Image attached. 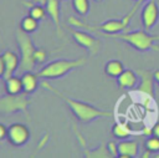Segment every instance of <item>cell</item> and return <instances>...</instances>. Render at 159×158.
Instances as JSON below:
<instances>
[{
  "label": "cell",
  "instance_id": "32",
  "mask_svg": "<svg viewBox=\"0 0 159 158\" xmlns=\"http://www.w3.org/2000/svg\"><path fill=\"white\" fill-rule=\"evenodd\" d=\"M134 1H138V0H134Z\"/></svg>",
  "mask_w": 159,
  "mask_h": 158
},
{
  "label": "cell",
  "instance_id": "12",
  "mask_svg": "<svg viewBox=\"0 0 159 158\" xmlns=\"http://www.w3.org/2000/svg\"><path fill=\"white\" fill-rule=\"evenodd\" d=\"M2 57H4V63H5V72H4V80L11 77L14 75V72L19 68L20 66V61H19V56L14 52V51H5L2 53Z\"/></svg>",
  "mask_w": 159,
  "mask_h": 158
},
{
  "label": "cell",
  "instance_id": "4",
  "mask_svg": "<svg viewBox=\"0 0 159 158\" xmlns=\"http://www.w3.org/2000/svg\"><path fill=\"white\" fill-rule=\"evenodd\" d=\"M16 40H17V45L20 49V66H19V68L24 72L32 71L36 66L35 56H34L36 47L34 46L30 35L27 32L22 31L21 29H19L16 32Z\"/></svg>",
  "mask_w": 159,
  "mask_h": 158
},
{
  "label": "cell",
  "instance_id": "15",
  "mask_svg": "<svg viewBox=\"0 0 159 158\" xmlns=\"http://www.w3.org/2000/svg\"><path fill=\"white\" fill-rule=\"evenodd\" d=\"M37 78H39L37 75H34L31 71H26V72L21 76L24 92H26V93H32V92L37 88V85H39Z\"/></svg>",
  "mask_w": 159,
  "mask_h": 158
},
{
  "label": "cell",
  "instance_id": "20",
  "mask_svg": "<svg viewBox=\"0 0 159 158\" xmlns=\"http://www.w3.org/2000/svg\"><path fill=\"white\" fill-rule=\"evenodd\" d=\"M47 11H46V7L45 5H40V4H30V11H29V15H31L32 17H35L36 20H42L45 19Z\"/></svg>",
  "mask_w": 159,
  "mask_h": 158
},
{
  "label": "cell",
  "instance_id": "14",
  "mask_svg": "<svg viewBox=\"0 0 159 158\" xmlns=\"http://www.w3.org/2000/svg\"><path fill=\"white\" fill-rule=\"evenodd\" d=\"M112 133L118 139H125V138H129L130 136L135 134V132L130 128V126L128 123H124V122L114 123L112 127Z\"/></svg>",
  "mask_w": 159,
  "mask_h": 158
},
{
  "label": "cell",
  "instance_id": "21",
  "mask_svg": "<svg viewBox=\"0 0 159 158\" xmlns=\"http://www.w3.org/2000/svg\"><path fill=\"white\" fill-rule=\"evenodd\" d=\"M144 149L149 151L150 153H159V137L157 136H148V138L143 143Z\"/></svg>",
  "mask_w": 159,
  "mask_h": 158
},
{
  "label": "cell",
  "instance_id": "3",
  "mask_svg": "<svg viewBox=\"0 0 159 158\" xmlns=\"http://www.w3.org/2000/svg\"><path fill=\"white\" fill-rule=\"evenodd\" d=\"M86 63V58L81 57L77 60H66V58H60V60H55L47 65H45L37 73V76L40 78H57L61 77L63 75H66L67 72L83 66Z\"/></svg>",
  "mask_w": 159,
  "mask_h": 158
},
{
  "label": "cell",
  "instance_id": "22",
  "mask_svg": "<svg viewBox=\"0 0 159 158\" xmlns=\"http://www.w3.org/2000/svg\"><path fill=\"white\" fill-rule=\"evenodd\" d=\"M73 9L77 14L84 16L89 11V0H72Z\"/></svg>",
  "mask_w": 159,
  "mask_h": 158
},
{
  "label": "cell",
  "instance_id": "2",
  "mask_svg": "<svg viewBox=\"0 0 159 158\" xmlns=\"http://www.w3.org/2000/svg\"><path fill=\"white\" fill-rule=\"evenodd\" d=\"M107 37L118 39L132 46L134 50L139 52L147 51H159V35H152L147 30H134V31H122L117 34H102Z\"/></svg>",
  "mask_w": 159,
  "mask_h": 158
},
{
  "label": "cell",
  "instance_id": "16",
  "mask_svg": "<svg viewBox=\"0 0 159 158\" xmlns=\"http://www.w3.org/2000/svg\"><path fill=\"white\" fill-rule=\"evenodd\" d=\"M124 70H125L124 68V65L119 60H109L106 63V66H104L106 75L109 76V77H113V78H117Z\"/></svg>",
  "mask_w": 159,
  "mask_h": 158
},
{
  "label": "cell",
  "instance_id": "25",
  "mask_svg": "<svg viewBox=\"0 0 159 158\" xmlns=\"http://www.w3.org/2000/svg\"><path fill=\"white\" fill-rule=\"evenodd\" d=\"M48 139H50V136L46 133V134H43V137L40 139V142H39V146H37V149H41V148H43L45 146H46V143L48 142Z\"/></svg>",
  "mask_w": 159,
  "mask_h": 158
},
{
  "label": "cell",
  "instance_id": "5",
  "mask_svg": "<svg viewBox=\"0 0 159 158\" xmlns=\"http://www.w3.org/2000/svg\"><path fill=\"white\" fill-rule=\"evenodd\" d=\"M30 105L29 93H7L4 97H0V113L10 114L15 112H22L27 114V108Z\"/></svg>",
  "mask_w": 159,
  "mask_h": 158
},
{
  "label": "cell",
  "instance_id": "23",
  "mask_svg": "<svg viewBox=\"0 0 159 158\" xmlns=\"http://www.w3.org/2000/svg\"><path fill=\"white\" fill-rule=\"evenodd\" d=\"M34 56H35V62H36V65H37V63H43V62L46 61V58H47V52H46L45 49H36Z\"/></svg>",
  "mask_w": 159,
  "mask_h": 158
},
{
  "label": "cell",
  "instance_id": "31",
  "mask_svg": "<svg viewBox=\"0 0 159 158\" xmlns=\"http://www.w3.org/2000/svg\"><path fill=\"white\" fill-rule=\"evenodd\" d=\"M94 1H97V2H99V1H102V0H94Z\"/></svg>",
  "mask_w": 159,
  "mask_h": 158
},
{
  "label": "cell",
  "instance_id": "26",
  "mask_svg": "<svg viewBox=\"0 0 159 158\" xmlns=\"http://www.w3.org/2000/svg\"><path fill=\"white\" fill-rule=\"evenodd\" d=\"M6 136H7V128L2 123H0V141L6 138Z\"/></svg>",
  "mask_w": 159,
  "mask_h": 158
},
{
  "label": "cell",
  "instance_id": "28",
  "mask_svg": "<svg viewBox=\"0 0 159 158\" xmlns=\"http://www.w3.org/2000/svg\"><path fill=\"white\" fill-rule=\"evenodd\" d=\"M152 134L159 137V122H157V123L152 127Z\"/></svg>",
  "mask_w": 159,
  "mask_h": 158
},
{
  "label": "cell",
  "instance_id": "18",
  "mask_svg": "<svg viewBox=\"0 0 159 158\" xmlns=\"http://www.w3.org/2000/svg\"><path fill=\"white\" fill-rule=\"evenodd\" d=\"M84 156L87 158H109L112 157L107 144H101L96 149H84Z\"/></svg>",
  "mask_w": 159,
  "mask_h": 158
},
{
  "label": "cell",
  "instance_id": "1",
  "mask_svg": "<svg viewBox=\"0 0 159 158\" xmlns=\"http://www.w3.org/2000/svg\"><path fill=\"white\" fill-rule=\"evenodd\" d=\"M42 86L48 90L50 92L55 93L58 98L63 100V102L71 108L72 113L75 114V117L82 122V123H89L97 118H102V117H111L112 113L109 111H106V109H101L98 107H94L89 103H86V102H82V101H78V100H73V98H70L67 96H65L62 92H60L57 88H55L52 85H50L48 82H42Z\"/></svg>",
  "mask_w": 159,
  "mask_h": 158
},
{
  "label": "cell",
  "instance_id": "30",
  "mask_svg": "<svg viewBox=\"0 0 159 158\" xmlns=\"http://www.w3.org/2000/svg\"><path fill=\"white\" fill-rule=\"evenodd\" d=\"M154 78H155V82L159 83V70H155L154 71Z\"/></svg>",
  "mask_w": 159,
  "mask_h": 158
},
{
  "label": "cell",
  "instance_id": "6",
  "mask_svg": "<svg viewBox=\"0 0 159 158\" xmlns=\"http://www.w3.org/2000/svg\"><path fill=\"white\" fill-rule=\"evenodd\" d=\"M140 20L143 29L149 31L153 29L159 20V6L155 0H148L140 11Z\"/></svg>",
  "mask_w": 159,
  "mask_h": 158
},
{
  "label": "cell",
  "instance_id": "10",
  "mask_svg": "<svg viewBox=\"0 0 159 158\" xmlns=\"http://www.w3.org/2000/svg\"><path fill=\"white\" fill-rule=\"evenodd\" d=\"M119 158H134L139 153V142L137 139H120L118 142Z\"/></svg>",
  "mask_w": 159,
  "mask_h": 158
},
{
  "label": "cell",
  "instance_id": "8",
  "mask_svg": "<svg viewBox=\"0 0 159 158\" xmlns=\"http://www.w3.org/2000/svg\"><path fill=\"white\" fill-rule=\"evenodd\" d=\"M6 138L12 146H22L30 138V129L22 123H12L7 127Z\"/></svg>",
  "mask_w": 159,
  "mask_h": 158
},
{
  "label": "cell",
  "instance_id": "19",
  "mask_svg": "<svg viewBox=\"0 0 159 158\" xmlns=\"http://www.w3.org/2000/svg\"><path fill=\"white\" fill-rule=\"evenodd\" d=\"M39 27V20H36L35 17H32L31 15L24 16L20 21V29L27 34L34 32L36 29Z\"/></svg>",
  "mask_w": 159,
  "mask_h": 158
},
{
  "label": "cell",
  "instance_id": "13",
  "mask_svg": "<svg viewBox=\"0 0 159 158\" xmlns=\"http://www.w3.org/2000/svg\"><path fill=\"white\" fill-rule=\"evenodd\" d=\"M45 7L47 11V15H50V17L52 19V21L56 26L58 36L63 37V32H62L61 25H60V0H47Z\"/></svg>",
  "mask_w": 159,
  "mask_h": 158
},
{
  "label": "cell",
  "instance_id": "9",
  "mask_svg": "<svg viewBox=\"0 0 159 158\" xmlns=\"http://www.w3.org/2000/svg\"><path fill=\"white\" fill-rule=\"evenodd\" d=\"M137 73L140 77V81L137 86V91L142 95H149L154 97V71L150 70H138Z\"/></svg>",
  "mask_w": 159,
  "mask_h": 158
},
{
  "label": "cell",
  "instance_id": "27",
  "mask_svg": "<svg viewBox=\"0 0 159 158\" xmlns=\"http://www.w3.org/2000/svg\"><path fill=\"white\" fill-rule=\"evenodd\" d=\"M4 72H5L4 57H2V55H0V77H4Z\"/></svg>",
  "mask_w": 159,
  "mask_h": 158
},
{
  "label": "cell",
  "instance_id": "24",
  "mask_svg": "<svg viewBox=\"0 0 159 158\" xmlns=\"http://www.w3.org/2000/svg\"><path fill=\"white\" fill-rule=\"evenodd\" d=\"M107 148H108V151H109V153H111L112 157H118L119 152H118V143H117V142L109 141V142L107 143Z\"/></svg>",
  "mask_w": 159,
  "mask_h": 158
},
{
  "label": "cell",
  "instance_id": "11",
  "mask_svg": "<svg viewBox=\"0 0 159 158\" xmlns=\"http://www.w3.org/2000/svg\"><path fill=\"white\" fill-rule=\"evenodd\" d=\"M118 87L122 90H133L137 88L139 83V75L129 68H125L118 77H117Z\"/></svg>",
  "mask_w": 159,
  "mask_h": 158
},
{
  "label": "cell",
  "instance_id": "29",
  "mask_svg": "<svg viewBox=\"0 0 159 158\" xmlns=\"http://www.w3.org/2000/svg\"><path fill=\"white\" fill-rule=\"evenodd\" d=\"M47 0H32L31 4H40V5H46Z\"/></svg>",
  "mask_w": 159,
  "mask_h": 158
},
{
  "label": "cell",
  "instance_id": "17",
  "mask_svg": "<svg viewBox=\"0 0 159 158\" xmlns=\"http://www.w3.org/2000/svg\"><path fill=\"white\" fill-rule=\"evenodd\" d=\"M5 88H6V92L7 93H20L24 91V87H22V81H21V77H17V76H11L9 78L5 80Z\"/></svg>",
  "mask_w": 159,
  "mask_h": 158
},
{
  "label": "cell",
  "instance_id": "7",
  "mask_svg": "<svg viewBox=\"0 0 159 158\" xmlns=\"http://www.w3.org/2000/svg\"><path fill=\"white\" fill-rule=\"evenodd\" d=\"M71 34H72L75 41L80 46L87 49L91 55L98 53V51L101 49V42L97 37H94L93 35H91L86 31H82V30H71Z\"/></svg>",
  "mask_w": 159,
  "mask_h": 158
}]
</instances>
